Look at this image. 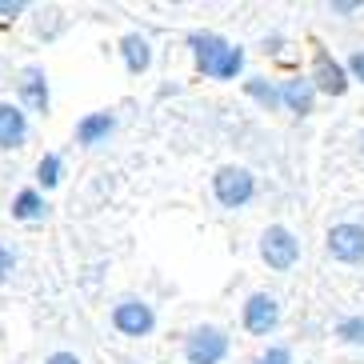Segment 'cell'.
Segmentation results:
<instances>
[{
  "label": "cell",
  "instance_id": "2",
  "mask_svg": "<svg viewBox=\"0 0 364 364\" xmlns=\"http://www.w3.org/2000/svg\"><path fill=\"white\" fill-rule=\"evenodd\" d=\"M213 196L220 208H245L252 196H257V176L245 168V164H225L216 168L213 176Z\"/></svg>",
  "mask_w": 364,
  "mask_h": 364
},
{
  "label": "cell",
  "instance_id": "10",
  "mask_svg": "<svg viewBox=\"0 0 364 364\" xmlns=\"http://www.w3.org/2000/svg\"><path fill=\"white\" fill-rule=\"evenodd\" d=\"M24 136H28L24 112L16 105H0V144L4 149H16V144H24Z\"/></svg>",
  "mask_w": 364,
  "mask_h": 364
},
{
  "label": "cell",
  "instance_id": "1",
  "mask_svg": "<svg viewBox=\"0 0 364 364\" xmlns=\"http://www.w3.org/2000/svg\"><path fill=\"white\" fill-rule=\"evenodd\" d=\"M193 53H196V68L213 80H236L245 68V48L228 44L216 33H196L193 36Z\"/></svg>",
  "mask_w": 364,
  "mask_h": 364
},
{
  "label": "cell",
  "instance_id": "4",
  "mask_svg": "<svg viewBox=\"0 0 364 364\" xmlns=\"http://www.w3.org/2000/svg\"><path fill=\"white\" fill-rule=\"evenodd\" d=\"M312 88H316V97H344L348 88H353V76H348V68H344L341 56H332L328 48H316L312 53V73H309Z\"/></svg>",
  "mask_w": 364,
  "mask_h": 364
},
{
  "label": "cell",
  "instance_id": "9",
  "mask_svg": "<svg viewBox=\"0 0 364 364\" xmlns=\"http://www.w3.org/2000/svg\"><path fill=\"white\" fill-rule=\"evenodd\" d=\"M280 108H289L296 117H309L312 108H316V88H312L309 76H289V80H280Z\"/></svg>",
  "mask_w": 364,
  "mask_h": 364
},
{
  "label": "cell",
  "instance_id": "8",
  "mask_svg": "<svg viewBox=\"0 0 364 364\" xmlns=\"http://www.w3.org/2000/svg\"><path fill=\"white\" fill-rule=\"evenodd\" d=\"M112 324H117L124 336H149L156 328V316L144 300H120L117 309H112Z\"/></svg>",
  "mask_w": 364,
  "mask_h": 364
},
{
  "label": "cell",
  "instance_id": "18",
  "mask_svg": "<svg viewBox=\"0 0 364 364\" xmlns=\"http://www.w3.org/2000/svg\"><path fill=\"white\" fill-rule=\"evenodd\" d=\"M36 176H41L44 188H53V184L60 181V156H53V152H48V156L41 161V168H36Z\"/></svg>",
  "mask_w": 364,
  "mask_h": 364
},
{
  "label": "cell",
  "instance_id": "6",
  "mask_svg": "<svg viewBox=\"0 0 364 364\" xmlns=\"http://www.w3.org/2000/svg\"><path fill=\"white\" fill-rule=\"evenodd\" d=\"M228 356V336L213 324H204V328L188 332V341H184V360L188 364H220Z\"/></svg>",
  "mask_w": 364,
  "mask_h": 364
},
{
  "label": "cell",
  "instance_id": "14",
  "mask_svg": "<svg viewBox=\"0 0 364 364\" xmlns=\"http://www.w3.org/2000/svg\"><path fill=\"white\" fill-rule=\"evenodd\" d=\"M21 97L28 100L33 108H48V85H44V73L41 68H24V76H21Z\"/></svg>",
  "mask_w": 364,
  "mask_h": 364
},
{
  "label": "cell",
  "instance_id": "22",
  "mask_svg": "<svg viewBox=\"0 0 364 364\" xmlns=\"http://www.w3.org/2000/svg\"><path fill=\"white\" fill-rule=\"evenodd\" d=\"M48 364H80V360L73 353H56V356H48Z\"/></svg>",
  "mask_w": 364,
  "mask_h": 364
},
{
  "label": "cell",
  "instance_id": "15",
  "mask_svg": "<svg viewBox=\"0 0 364 364\" xmlns=\"http://www.w3.org/2000/svg\"><path fill=\"white\" fill-rule=\"evenodd\" d=\"M12 216H16V220H36V216H44V200L33 188H24V193L16 196V204H12Z\"/></svg>",
  "mask_w": 364,
  "mask_h": 364
},
{
  "label": "cell",
  "instance_id": "23",
  "mask_svg": "<svg viewBox=\"0 0 364 364\" xmlns=\"http://www.w3.org/2000/svg\"><path fill=\"white\" fill-rule=\"evenodd\" d=\"M24 9V4H9V0H0V12H9V16H12V12H21Z\"/></svg>",
  "mask_w": 364,
  "mask_h": 364
},
{
  "label": "cell",
  "instance_id": "20",
  "mask_svg": "<svg viewBox=\"0 0 364 364\" xmlns=\"http://www.w3.org/2000/svg\"><path fill=\"white\" fill-rule=\"evenodd\" d=\"M328 12L332 16H353V12H364V0H332Z\"/></svg>",
  "mask_w": 364,
  "mask_h": 364
},
{
  "label": "cell",
  "instance_id": "13",
  "mask_svg": "<svg viewBox=\"0 0 364 364\" xmlns=\"http://www.w3.org/2000/svg\"><path fill=\"white\" fill-rule=\"evenodd\" d=\"M245 92L257 100L264 112L280 108V85H277V80H268V76H252V80H245Z\"/></svg>",
  "mask_w": 364,
  "mask_h": 364
},
{
  "label": "cell",
  "instance_id": "19",
  "mask_svg": "<svg viewBox=\"0 0 364 364\" xmlns=\"http://www.w3.org/2000/svg\"><path fill=\"white\" fill-rule=\"evenodd\" d=\"M344 68H348V76H353V85H364V48H353L348 60H344Z\"/></svg>",
  "mask_w": 364,
  "mask_h": 364
},
{
  "label": "cell",
  "instance_id": "12",
  "mask_svg": "<svg viewBox=\"0 0 364 364\" xmlns=\"http://www.w3.org/2000/svg\"><path fill=\"white\" fill-rule=\"evenodd\" d=\"M112 129H117V120L108 117V112H92V117H85L76 124V140H80V144H97V140H105Z\"/></svg>",
  "mask_w": 364,
  "mask_h": 364
},
{
  "label": "cell",
  "instance_id": "21",
  "mask_svg": "<svg viewBox=\"0 0 364 364\" xmlns=\"http://www.w3.org/2000/svg\"><path fill=\"white\" fill-rule=\"evenodd\" d=\"M9 272H12V252H9L4 245H0V280L9 277Z\"/></svg>",
  "mask_w": 364,
  "mask_h": 364
},
{
  "label": "cell",
  "instance_id": "5",
  "mask_svg": "<svg viewBox=\"0 0 364 364\" xmlns=\"http://www.w3.org/2000/svg\"><path fill=\"white\" fill-rule=\"evenodd\" d=\"M324 248H328V257L341 260V264H364V225H356V220L332 225L328 236H324Z\"/></svg>",
  "mask_w": 364,
  "mask_h": 364
},
{
  "label": "cell",
  "instance_id": "3",
  "mask_svg": "<svg viewBox=\"0 0 364 364\" xmlns=\"http://www.w3.org/2000/svg\"><path fill=\"white\" fill-rule=\"evenodd\" d=\"M260 260H264L272 272H289L300 260V236L289 225H268L260 232Z\"/></svg>",
  "mask_w": 364,
  "mask_h": 364
},
{
  "label": "cell",
  "instance_id": "16",
  "mask_svg": "<svg viewBox=\"0 0 364 364\" xmlns=\"http://www.w3.org/2000/svg\"><path fill=\"white\" fill-rule=\"evenodd\" d=\"M336 336H341V344H348V348H364V316H344V321L336 324Z\"/></svg>",
  "mask_w": 364,
  "mask_h": 364
},
{
  "label": "cell",
  "instance_id": "7",
  "mask_svg": "<svg viewBox=\"0 0 364 364\" xmlns=\"http://www.w3.org/2000/svg\"><path fill=\"white\" fill-rule=\"evenodd\" d=\"M280 324V300L272 292H252L245 300V328L252 336H268V332H277Z\"/></svg>",
  "mask_w": 364,
  "mask_h": 364
},
{
  "label": "cell",
  "instance_id": "17",
  "mask_svg": "<svg viewBox=\"0 0 364 364\" xmlns=\"http://www.w3.org/2000/svg\"><path fill=\"white\" fill-rule=\"evenodd\" d=\"M252 364H292V348L289 344H268Z\"/></svg>",
  "mask_w": 364,
  "mask_h": 364
},
{
  "label": "cell",
  "instance_id": "11",
  "mask_svg": "<svg viewBox=\"0 0 364 364\" xmlns=\"http://www.w3.org/2000/svg\"><path fill=\"white\" fill-rule=\"evenodd\" d=\"M120 53H124V65H129V73H144V68L152 65V48H149V41H144L140 33L124 36V41H120Z\"/></svg>",
  "mask_w": 364,
  "mask_h": 364
},
{
  "label": "cell",
  "instance_id": "24",
  "mask_svg": "<svg viewBox=\"0 0 364 364\" xmlns=\"http://www.w3.org/2000/svg\"><path fill=\"white\" fill-rule=\"evenodd\" d=\"M360 152H364V136H360Z\"/></svg>",
  "mask_w": 364,
  "mask_h": 364
}]
</instances>
